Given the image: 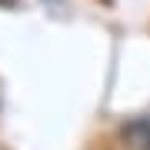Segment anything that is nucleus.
Wrapping results in <instances>:
<instances>
[{"label":"nucleus","instance_id":"nucleus-1","mask_svg":"<svg viewBox=\"0 0 150 150\" xmlns=\"http://www.w3.org/2000/svg\"><path fill=\"white\" fill-rule=\"evenodd\" d=\"M123 144H127L130 150H150V120H130L127 127L120 130Z\"/></svg>","mask_w":150,"mask_h":150},{"label":"nucleus","instance_id":"nucleus-2","mask_svg":"<svg viewBox=\"0 0 150 150\" xmlns=\"http://www.w3.org/2000/svg\"><path fill=\"white\" fill-rule=\"evenodd\" d=\"M0 7H17V0H0Z\"/></svg>","mask_w":150,"mask_h":150}]
</instances>
